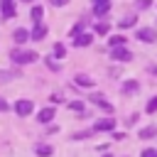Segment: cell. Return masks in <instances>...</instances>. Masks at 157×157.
I'll use <instances>...</instances> for the list:
<instances>
[{
  "instance_id": "5b68a950",
  "label": "cell",
  "mask_w": 157,
  "mask_h": 157,
  "mask_svg": "<svg viewBox=\"0 0 157 157\" xmlns=\"http://www.w3.org/2000/svg\"><path fill=\"white\" fill-rule=\"evenodd\" d=\"M113 128H115V120H113L110 115H108V118H101V120L93 123V130H96V132H110Z\"/></svg>"
},
{
  "instance_id": "4316f807",
  "label": "cell",
  "mask_w": 157,
  "mask_h": 157,
  "mask_svg": "<svg viewBox=\"0 0 157 157\" xmlns=\"http://www.w3.org/2000/svg\"><path fill=\"white\" fill-rule=\"evenodd\" d=\"M49 5H54V7H64V5H69V0H49Z\"/></svg>"
},
{
  "instance_id": "44dd1931",
  "label": "cell",
  "mask_w": 157,
  "mask_h": 157,
  "mask_svg": "<svg viewBox=\"0 0 157 157\" xmlns=\"http://www.w3.org/2000/svg\"><path fill=\"white\" fill-rule=\"evenodd\" d=\"M93 29H96L98 34H105V37H108V32H110V25H108L105 20H101V22H98V25H96Z\"/></svg>"
},
{
  "instance_id": "d6a6232c",
  "label": "cell",
  "mask_w": 157,
  "mask_h": 157,
  "mask_svg": "<svg viewBox=\"0 0 157 157\" xmlns=\"http://www.w3.org/2000/svg\"><path fill=\"white\" fill-rule=\"evenodd\" d=\"M22 2H32V0H22Z\"/></svg>"
},
{
  "instance_id": "8992f818",
  "label": "cell",
  "mask_w": 157,
  "mask_h": 157,
  "mask_svg": "<svg viewBox=\"0 0 157 157\" xmlns=\"http://www.w3.org/2000/svg\"><path fill=\"white\" fill-rule=\"evenodd\" d=\"M54 115H56V108H54V105H47V108H42V110L37 113V120L47 125V123H52V120H54Z\"/></svg>"
},
{
  "instance_id": "7a4b0ae2",
  "label": "cell",
  "mask_w": 157,
  "mask_h": 157,
  "mask_svg": "<svg viewBox=\"0 0 157 157\" xmlns=\"http://www.w3.org/2000/svg\"><path fill=\"white\" fill-rule=\"evenodd\" d=\"M12 110L20 115V118H27L32 110H34V103L32 101H27V98H20V101H15V105H12Z\"/></svg>"
},
{
  "instance_id": "603a6c76",
  "label": "cell",
  "mask_w": 157,
  "mask_h": 157,
  "mask_svg": "<svg viewBox=\"0 0 157 157\" xmlns=\"http://www.w3.org/2000/svg\"><path fill=\"white\" fill-rule=\"evenodd\" d=\"M69 110H76V113H83V103H81V101H71V103H69Z\"/></svg>"
},
{
  "instance_id": "484cf974",
  "label": "cell",
  "mask_w": 157,
  "mask_h": 157,
  "mask_svg": "<svg viewBox=\"0 0 157 157\" xmlns=\"http://www.w3.org/2000/svg\"><path fill=\"white\" fill-rule=\"evenodd\" d=\"M140 157H157V150H155V147H147V150L140 152Z\"/></svg>"
},
{
  "instance_id": "5bb4252c",
  "label": "cell",
  "mask_w": 157,
  "mask_h": 157,
  "mask_svg": "<svg viewBox=\"0 0 157 157\" xmlns=\"http://www.w3.org/2000/svg\"><path fill=\"white\" fill-rule=\"evenodd\" d=\"M29 32H32V39H34V42H39V39H44V37H47V27H44L42 22H37Z\"/></svg>"
},
{
  "instance_id": "f546056e",
  "label": "cell",
  "mask_w": 157,
  "mask_h": 157,
  "mask_svg": "<svg viewBox=\"0 0 157 157\" xmlns=\"http://www.w3.org/2000/svg\"><path fill=\"white\" fill-rule=\"evenodd\" d=\"M2 110H10V105H7L5 98H0V113H2Z\"/></svg>"
},
{
  "instance_id": "e0dca14e",
  "label": "cell",
  "mask_w": 157,
  "mask_h": 157,
  "mask_svg": "<svg viewBox=\"0 0 157 157\" xmlns=\"http://www.w3.org/2000/svg\"><path fill=\"white\" fill-rule=\"evenodd\" d=\"M137 135H140L142 140H150V137H155V135H157V125H147V128H142Z\"/></svg>"
},
{
  "instance_id": "9c48e42d",
  "label": "cell",
  "mask_w": 157,
  "mask_h": 157,
  "mask_svg": "<svg viewBox=\"0 0 157 157\" xmlns=\"http://www.w3.org/2000/svg\"><path fill=\"white\" fill-rule=\"evenodd\" d=\"M137 22V12H130V15H123L120 20H118V27L120 29H128V27H132Z\"/></svg>"
},
{
  "instance_id": "7402d4cb",
  "label": "cell",
  "mask_w": 157,
  "mask_h": 157,
  "mask_svg": "<svg viewBox=\"0 0 157 157\" xmlns=\"http://www.w3.org/2000/svg\"><path fill=\"white\" fill-rule=\"evenodd\" d=\"M145 110H147V113H155V110H157V96H152V98L147 101V105H145Z\"/></svg>"
},
{
  "instance_id": "ffe728a7",
  "label": "cell",
  "mask_w": 157,
  "mask_h": 157,
  "mask_svg": "<svg viewBox=\"0 0 157 157\" xmlns=\"http://www.w3.org/2000/svg\"><path fill=\"white\" fill-rule=\"evenodd\" d=\"M42 15H44V7L34 5V7H32V22H34V25H37V22H42Z\"/></svg>"
},
{
  "instance_id": "6da1fadb",
  "label": "cell",
  "mask_w": 157,
  "mask_h": 157,
  "mask_svg": "<svg viewBox=\"0 0 157 157\" xmlns=\"http://www.w3.org/2000/svg\"><path fill=\"white\" fill-rule=\"evenodd\" d=\"M37 59H39V56H37V52H32V49H12V52H10V61L17 64V66L32 64V61H37Z\"/></svg>"
},
{
  "instance_id": "2e32d148",
  "label": "cell",
  "mask_w": 157,
  "mask_h": 157,
  "mask_svg": "<svg viewBox=\"0 0 157 157\" xmlns=\"http://www.w3.org/2000/svg\"><path fill=\"white\" fill-rule=\"evenodd\" d=\"M52 56H54V59H64V56H66V47H64L61 42H56V44L52 47Z\"/></svg>"
},
{
  "instance_id": "4dcf8cb0",
  "label": "cell",
  "mask_w": 157,
  "mask_h": 157,
  "mask_svg": "<svg viewBox=\"0 0 157 157\" xmlns=\"http://www.w3.org/2000/svg\"><path fill=\"white\" fill-rule=\"evenodd\" d=\"M103 157H113V155H110V152H103Z\"/></svg>"
},
{
  "instance_id": "d6986e66",
  "label": "cell",
  "mask_w": 157,
  "mask_h": 157,
  "mask_svg": "<svg viewBox=\"0 0 157 157\" xmlns=\"http://www.w3.org/2000/svg\"><path fill=\"white\" fill-rule=\"evenodd\" d=\"M137 88H140V83H137L135 78H130V81H125V83H123V93H135Z\"/></svg>"
},
{
  "instance_id": "ac0fdd59",
  "label": "cell",
  "mask_w": 157,
  "mask_h": 157,
  "mask_svg": "<svg viewBox=\"0 0 157 157\" xmlns=\"http://www.w3.org/2000/svg\"><path fill=\"white\" fill-rule=\"evenodd\" d=\"M34 152H37V157H52V155H54V150H52L49 145H37Z\"/></svg>"
},
{
  "instance_id": "cb8c5ba5",
  "label": "cell",
  "mask_w": 157,
  "mask_h": 157,
  "mask_svg": "<svg viewBox=\"0 0 157 157\" xmlns=\"http://www.w3.org/2000/svg\"><path fill=\"white\" fill-rule=\"evenodd\" d=\"M44 64H47V69H52V71H59V64H56L52 56H47V59H44Z\"/></svg>"
},
{
  "instance_id": "30bf717a",
  "label": "cell",
  "mask_w": 157,
  "mask_h": 157,
  "mask_svg": "<svg viewBox=\"0 0 157 157\" xmlns=\"http://www.w3.org/2000/svg\"><path fill=\"white\" fill-rule=\"evenodd\" d=\"M12 39H15L17 44H25L27 39H32V32H29V29H25V27H20V29H15V32H12Z\"/></svg>"
},
{
  "instance_id": "ba28073f",
  "label": "cell",
  "mask_w": 157,
  "mask_h": 157,
  "mask_svg": "<svg viewBox=\"0 0 157 157\" xmlns=\"http://www.w3.org/2000/svg\"><path fill=\"white\" fill-rule=\"evenodd\" d=\"M108 12H110V0H105V2H96V5H93V15H96V17L103 20V17H108Z\"/></svg>"
},
{
  "instance_id": "3957f363",
  "label": "cell",
  "mask_w": 157,
  "mask_h": 157,
  "mask_svg": "<svg viewBox=\"0 0 157 157\" xmlns=\"http://www.w3.org/2000/svg\"><path fill=\"white\" fill-rule=\"evenodd\" d=\"M110 59L113 61H130L132 59V52L128 49V44L125 47H113L110 49Z\"/></svg>"
},
{
  "instance_id": "8fae6325",
  "label": "cell",
  "mask_w": 157,
  "mask_h": 157,
  "mask_svg": "<svg viewBox=\"0 0 157 157\" xmlns=\"http://www.w3.org/2000/svg\"><path fill=\"white\" fill-rule=\"evenodd\" d=\"M93 44V34L88 32H81L78 37H74V47H91Z\"/></svg>"
},
{
  "instance_id": "f1b7e54d",
  "label": "cell",
  "mask_w": 157,
  "mask_h": 157,
  "mask_svg": "<svg viewBox=\"0 0 157 157\" xmlns=\"http://www.w3.org/2000/svg\"><path fill=\"white\" fill-rule=\"evenodd\" d=\"M10 78H12V74H7V71L0 74V83H2V81H10Z\"/></svg>"
},
{
  "instance_id": "d4e9b609",
  "label": "cell",
  "mask_w": 157,
  "mask_h": 157,
  "mask_svg": "<svg viewBox=\"0 0 157 157\" xmlns=\"http://www.w3.org/2000/svg\"><path fill=\"white\" fill-rule=\"evenodd\" d=\"M150 5H152V0H135V7L137 10H147Z\"/></svg>"
},
{
  "instance_id": "9a60e30c",
  "label": "cell",
  "mask_w": 157,
  "mask_h": 157,
  "mask_svg": "<svg viewBox=\"0 0 157 157\" xmlns=\"http://www.w3.org/2000/svg\"><path fill=\"white\" fill-rule=\"evenodd\" d=\"M0 10H2V17H7V20H10V17H15V12H17V10H15V2H12V0H2Z\"/></svg>"
},
{
  "instance_id": "277c9868",
  "label": "cell",
  "mask_w": 157,
  "mask_h": 157,
  "mask_svg": "<svg viewBox=\"0 0 157 157\" xmlns=\"http://www.w3.org/2000/svg\"><path fill=\"white\" fill-rule=\"evenodd\" d=\"M88 101H91V103H96V105H98L103 113H108V115L113 113V105H110V103H108V101H105L101 93H91V96H88Z\"/></svg>"
},
{
  "instance_id": "4fadbf2b",
  "label": "cell",
  "mask_w": 157,
  "mask_h": 157,
  "mask_svg": "<svg viewBox=\"0 0 157 157\" xmlns=\"http://www.w3.org/2000/svg\"><path fill=\"white\" fill-rule=\"evenodd\" d=\"M74 83H76V86H83V88H93V86H96V81H93L88 74H76Z\"/></svg>"
},
{
  "instance_id": "52a82bcc",
  "label": "cell",
  "mask_w": 157,
  "mask_h": 157,
  "mask_svg": "<svg viewBox=\"0 0 157 157\" xmlns=\"http://www.w3.org/2000/svg\"><path fill=\"white\" fill-rule=\"evenodd\" d=\"M137 39L150 44V42H155V39H157V32H155L152 27H142V29H137Z\"/></svg>"
},
{
  "instance_id": "7c38bea8",
  "label": "cell",
  "mask_w": 157,
  "mask_h": 157,
  "mask_svg": "<svg viewBox=\"0 0 157 157\" xmlns=\"http://www.w3.org/2000/svg\"><path fill=\"white\" fill-rule=\"evenodd\" d=\"M128 44V37L125 34H108V49L113 47H125Z\"/></svg>"
},
{
  "instance_id": "1f68e13d",
  "label": "cell",
  "mask_w": 157,
  "mask_h": 157,
  "mask_svg": "<svg viewBox=\"0 0 157 157\" xmlns=\"http://www.w3.org/2000/svg\"><path fill=\"white\" fill-rule=\"evenodd\" d=\"M96 2H105V0H93V5H96Z\"/></svg>"
},
{
  "instance_id": "83f0119b",
  "label": "cell",
  "mask_w": 157,
  "mask_h": 157,
  "mask_svg": "<svg viewBox=\"0 0 157 157\" xmlns=\"http://www.w3.org/2000/svg\"><path fill=\"white\" fill-rule=\"evenodd\" d=\"M88 135H91V130H83V132H76L74 137H76V140H81V137H88Z\"/></svg>"
}]
</instances>
